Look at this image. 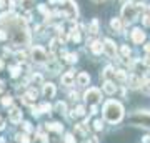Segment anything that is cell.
<instances>
[{"instance_id": "obj_1", "label": "cell", "mask_w": 150, "mask_h": 143, "mask_svg": "<svg viewBox=\"0 0 150 143\" xmlns=\"http://www.w3.org/2000/svg\"><path fill=\"white\" fill-rule=\"evenodd\" d=\"M103 117H105V120L110 122V123H118L123 117L122 105H120L118 101H113V100L107 101L105 106H103Z\"/></svg>"}, {"instance_id": "obj_2", "label": "cell", "mask_w": 150, "mask_h": 143, "mask_svg": "<svg viewBox=\"0 0 150 143\" xmlns=\"http://www.w3.org/2000/svg\"><path fill=\"white\" fill-rule=\"evenodd\" d=\"M137 7L134 5V4H125V5L122 7V17L125 18V20H135V17H137Z\"/></svg>"}, {"instance_id": "obj_3", "label": "cell", "mask_w": 150, "mask_h": 143, "mask_svg": "<svg viewBox=\"0 0 150 143\" xmlns=\"http://www.w3.org/2000/svg\"><path fill=\"white\" fill-rule=\"evenodd\" d=\"M130 122L137 123V125H144V127H150V113H145V111H140L134 117H130Z\"/></svg>"}, {"instance_id": "obj_4", "label": "cell", "mask_w": 150, "mask_h": 143, "mask_svg": "<svg viewBox=\"0 0 150 143\" xmlns=\"http://www.w3.org/2000/svg\"><path fill=\"white\" fill-rule=\"evenodd\" d=\"M100 100V90H97V88H88L85 92V101L87 103H90V105H95L98 103Z\"/></svg>"}, {"instance_id": "obj_5", "label": "cell", "mask_w": 150, "mask_h": 143, "mask_svg": "<svg viewBox=\"0 0 150 143\" xmlns=\"http://www.w3.org/2000/svg\"><path fill=\"white\" fill-rule=\"evenodd\" d=\"M64 15H67L69 18H75L77 17V4H75L74 0H65Z\"/></svg>"}, {"instance_id": "obj_6", "label": "cell", "mask_w": 150, "mask_h": 143, "mask_svg": "<svg viewBox=\"0 0 150 143\" xmlns=\"http://www.w3.org/2000/svg\"><path fill=\"white\" fill-rule=\"evenodd\" d=\"M32 58L35 62H38V63H42V62L47 60V52L42 47H33L32 48Z\"/></svg>"}, {"instance_id": "obj_7", "label": "cell", "mask_w": 150, "mask_h": 143, "mask_svg": "<svg viewBox=\"0 0 150 143\" xmlns=\"http://www.w3.org/2000/svg\"><path fill=\"white\" fill-rule=\"evenodd\" d=\"M103 52H105V55H107V57H110V58H113V57H115L117 48H115V43H113L110 38H105V40H103Z\"/></svg>"}, {"instance_id": "obj_8", "label": "cell", "mask_w": 150, "mask_h": 143, "mask_svg": "<svg viewBox=\"0 0 150 143\" xmlns=\"http://www.w3.org/2000/svg\"><path fill=\"white\" fill-rule=\"evenodd\" d=\"M55 85L54 83H45L43 85V97L45 98H54L55 97Z\"/></svg>"}, {"instance_id": "obj_9", "label": "cell", "mask_w": 150, "mask_h": 143, "mask_svg": "<svg viewBox=\"0 0 150 143\" xmlns=\"http://www.w3.org/2000/svg\"><path fill=\"white\" fill-rule=\"evenodd\" d=\"M132 40L135 43H142L145 40V33L140 30V28H134V32H132Z\"/></svg>"}, {"instance_id": "obj_10", "label": "cell", "mask_w": 150, "mask_h": 143, "mask_svg": "<svg viewBox=\"0 0 150 143\" xmlns=\"http://www.w3.org/2000/svg\"><path fill=\"white\" fill-rule=\"evenodd\" d=\"M10 122L12 123H20L22 122V111L18 108H12L10 111Z\"/></svg>"}, {"instance_id": "obj_11", "label": "cell", "mask_w": 150, "mask_h": 143, "mask_svg": "<svg viewBox=\"0 0 150 143\" xmlns=\"http://www.w3.org/2000/svg\"><path fill=\"white\" fill-rule=\"evenodd\" d=\"M74 82H75L74 72H67L65 75H62V83H64V85H72Z\"/></svg>"}, {"instance_id": "obj_12", "label": "cell", "mask_w": 150, "mask_h": 143, "mask_svg": "<svg viewBox=\"0 0 150 143\" xmlns=\"http://www.w3.org/2000/svg\"><path fill=\"white\" fill-rule=\"evenodd\" d=\"M103 90L107 92L108 95H112V93H115L117 87L113 85V82H110V80H105V83H103Z\"/></svg>"}, {"instance_id": "obj_13", "label": "cell", "mask_w": 150, "mask_h": 143, "mask_svg": "<svg viewBox=\"0 0 150 143\" xmlns=\"http://www.w3.org/2000/svg\"><path fill=\"white\" fill-rule=\"evenodd\" d=\"M110 27H112L115 32H120V30H122V22H120V18L113 17L112 20H110Z\"/></svg>"}, {"instance_id": "obj_14", "label": "cell", "mask_w": 150, "mask_h": 143, "mask_svg": "<svg viewBox=\"0 0 150 143\" xmlns=\"http://www.w3.org/2000/svg\"><path fill=\"white\" fill-rule=\"evenodd\" d=\"M90 48H92V52L95 53V55H98V53L103 52V43L102 42H93Z\"/></svg>"}, {"instance_id": "obj_15", "label": "cell", "mask_w": 150, "mask_h": 143, "mask_svg": "<svg viewBox=\"0 0 150 143\" xmlns=\"http://www.w3.org/2000/svg\"><path fill=\"white\" fill-rule=\"evenodd\" d=\"M77 82H79V85H88L90 77H88V73H80L77 77Z\"/></svg>"}, {"instance_id": "obj_16", "label": "cell", "mask_w": 150, "mask_h": 143, "mask_svg": "<svg viewBox=\"0 0 150 143\" xmlns=\"http://www.w3.org/2000/svg\"><path fill=\"white\" fill-rule=\"evenodd\" d=\"M23 98H25V101H28V103H32V101L35 100V98H37V92H35V90H30V92H27Z\"/></svg>"}, {"instance_id": "obj_17", "label": "cell", "mask_w": 150, "mask_h": 143, "mask_svg": "<svg viewBox=\"0 0 150 143\" xmlns=\"http://www.w3.org/2000/svg\"><path fill=\"white\" fill-rule=\"evenodd\" d=\"M47 128L48 130H52V132H62V130H64V127H62V125H60V123H47Z\"/></svg>"}, {"instance_id": "obj_18", "label": "cell", "mask_w": 150, "mask_h": 143, "mask_svg": "<svg viewBox=\"0 0 150 143\" xmlns=\"http://www.w3.org/2000/svg\"><path fill=\"white\" fill-rule=\"evenodd\" d=\"M112 75H115V72H113V68L112 67H107V68L103 70V73H102V78L103 80H110V77Z\"/></svg>"}, {"instance_id": "obj_19", "label": "cell", "mask_w": 150, "mask_h": 143, "mask_svg": "<svg viewBox=\"0 0 150 143\" xmlns=\"http://www.w3.org/2000/svg\"><path fill=\"white\" fill-rule=\"evenodd\" d=\"M97 32H98V20L93 18L90 23V33H97Z\"/></svg>"}, {"instance_id": "obj_20", "label": "cell", "mask_w": 150, "mask_h": 143, "mask_svg": "<svg viewBox=\"0 0 150 143\" xmlns=\"http://www.w3.org/2000/svg\"><path fill=\"white\" fill-rule=\"evenodd\" d=\"M115 77H117V78L120 80V82H123V80H127V73H125L123 70H117V72H115Z\"/></svg>"}, {"instance_id": "obj_21", "label": "cell", "mask_w": 150, "mask_h": 143, "mask_svg": "<svg viewBox=\"0 0 150 143\" xmlns=\"http://www.w3.org/2000/svg\"><path fill=\"white\" fill-rule=\"evenodd\" d=\"M55 110H57V111H60V113H62V111H65V110H67V105H65L64 101H59V103L55 105Z\"/></svg>"}, {"instance_id": "obj_22", "label": "cell", "mask_w": 150, "mask_h": 143, "mask_svg": "<svg viewBox=\"0 0 150 143\" xmlns=\"http://www.w3.org/2000/svg\"><path fill=\"white\" fill-rule=\"evenodd\" d=\"M38 110L42 111V113H48V111L52 110V106L48 105V103H42V105H40V108H38Z\"/></svg>"}, {"instance_id": "obj_23", "label": "cell", "mask_w": 150, "mask_h": 143, "mask_svg": "<svg viewBox=\"0 0 150 143\" xmlns=\"http://www.w3.org/2000/svg\"><path fill=\"white\" fill-rule=\"evenodd\" d=\"M17 140L20 143H30V140H28L27 135H17Z\"/></svg>"}, {"instance_id": "obj_24", "label": "cell", "mask_w": 150, "mask_h": 143, "mask_svg": "<svg viewBox=\"0 0 150 143\" xmlns=\"http://www.w3.org/2000/svg\"><path fill=\"white\" fill-rule=\"evenodd\" d=\"M130 87L132 88H137L139 87V78L137 77H130Z\"/></svg>"}, {"instance_id": "obj_25", "label": "cell", "mask_w": 150, "mask_h": 143, "mask_svg": "<svg viewBox=\"0 0 150 143\" xmlns=\"http://www.w3.org/2000/svg\"><path fill=\"white\" fill-rule=\"evenodd\" d=\"M67 62H69V63H75V62H77V55H75V53H69V55H67Z\"/></svg>"}, {"instance_id": "obj_26", "label": "cell", "mask_w": 150, "mask_h": 143, "mask_svg": "<svg viewBox=\"0 0 150 143\" xmlns=\"http://www.w3.org/2000/svg\"><path fill=\"white\" fill-rule=\"evenodd\" d=\"M18 73H20V67H12V68H10V75H12V77H18Z\"/></svg>"}, {"instance_id": "obj_27", "label": "cell", "mask_w": 150, "mask_h": 143, "mask_svg": "<svg viewBox=\"0 0 150 143\" xmlns=\"http://www.w3.org/2000/svg\"><path fill=\"white\" fill-rule=\"evenodd\" d=\"M2 105L4 106L12 105V97H4V98H2Z\"/></svg>"}, {"instance_id": "obj_28", "label": "cell", "mask_w": 150, "mask_h": 143, "mask_svg": "<svg viewBox=\"0 0 150 143\" xmlns=\"http://www.w3.org/2000/svg\"><path fill=\"white\" fill-rule=\"evenodd\" d=\"M142 90H144L145 93H150V80H147V82L142 85Z\"/></svg>"}, {"instance_id": "obj_29", "label": "cell", "mask_w": 150, "mask_h": 143, "mask_svg": "<svg viewBox=\"0 0 150 143\" xmlns=\"http://www.w3.org/2000/svg\"><path fill=\"white\" fill-rule=\"evenodd\" d=\"M20 4H22L23 7H25V8H28V7H32L33 0H20Z\"/></svg>"}, {"instance_id": "obj_30", "label": "cell", "mask_w": 150, "mask_h": 143, "mask_svg": "<svg viewBox=\"0 0 150 143\" xmlns=\"http://www.w3.org/2000/svg\"><path fill=\"white\" fill-rule=\"evenodd\" d=\"M72 38H74L75 42H80V33L77 32V30H72Z\"/></svg>"}, {"instance_id": "obj_31", "label": "cell", "mask_w": 150, "mask_h": 143, "mask_svg": "<svg viewBox=\"0 0 150 143\" xmlns=\"http://www.w3.org/2000/svg\"><path fill=\"white\" fill-rule=\"evenodd\" d=\"M32 82H33V83H42V75H33Z\"/></svg>"}, {"instance_id": "obj_32", "label": "cell", "mask_w": 150, "mask_h": 143, "mask_svg": "<svg viewBox=\"0 0 150 143\" xmlns=\"http://www.w3.org/2000/svg\"><path fill=\"white\" fill-rule=\"evenodd\" d=\"M65 143H77V142H75L74 135H67V137H65Z\"/></svg>"}, {"instance_id": "obj_33", "label": "cell", "mask_w": 150, "mask_h": 143, "mask_svg": "<svg viewBox=\"0 0 150 143\" xmlns=\"http://www.w3.org/2000/svg\"><path fill=\"white\" fill-rule=\"evenodd\" d=\"M50 45H52V52H55V50L59 48V40H57V38H55V40H52V43H50Z\"/></svg>"}, {"instance_id": "obj_34", "label": "cell", "mask_w": 150, "mask_h": 143, "mask_svg": "<svg viewBox=\"0 0 150 143\" xmlns=\"http://www.w3.org/2000/svg\"><path fill=\"white\" fill-rule=\"evenodd\" d=\"M75 115H79V117L85 115V108H83V106H79V108H77V113H75Z\"/></svg>"}, {"instance_id": "obj_35", "label": "cell", "mask_w": 150, "mask_h": 143, "mask_svg": "<svg viewBox=\"0 0 150 143\" xmlns=\"http://www.w3.org/2000/svg\"><path fill=\"white\" fill-rule=\"evenodd\" d=\"M93 128H95V130H102V122H100V120H95V123H93Z\"/></svg>"}, {"instance_id": "obj_36", "label": "cell", "mask_w": 150, "mask_h": 143, "mask_svg": "<svg viewBox=\"0 0 150 143\" xmlns=\"http://www.w3.org/2000/svg\"><path fill=\"white\" fill-rule=\"evenodd\" d=\"M23 130H25V132H32V125H30L28 122H25L23 123Z\"/></svg>"}, {"instance_id": "obj_37", "label": "cell", "mask_w": 150, "mask_h": 143, "mask_svg": "<svg viewBox=\"0 0 150 143\" xmlns=\"http://www.w3.org/2000/svg\"><path fill=\"white\" fill-rule=\"evenodd\" d=\"M122 53H123V55H125V57H127V55H129V53H130V48L127 47V45H123V47H122Z\"/></svg>"}, {"instance_id": "obj_38", "label": "cell", "mask_w": 150, "mask_h": 143, "mask_svg": "<svg viewBox=\"0 0 150 143\" xmlns=\"http://www.w3.org/2000/svg\"><path fill=\"white\" fill-rule=\"evenodd\" d=\"M15 57H17L18 60H25V53H23V52H17Z\"/></svg>"}, {"instance_id": "obj_39", "label": "cell", "mask_w": 150, "mask_h": 143, "mask_svg": "<svg viewBox=\"0 0 150 143\" xmlns=\"http://www.w3.org/2000/svg\"><path fill=\"white\" fill-rule=\"evenodd\" d=\"M7 37H8V35L5 33V30H0V40H5Z\"/></svg>"}, {"instance_id": "obj_40", "label": "cell", "mask_w": 150, "mask_h": 143, "mask_svg": "<svg viewBox=\"0 0 150 143\" xmlns=\"http://www.w3.org/2000/svg\"><path fill=\"white\" fill-rule=\"evenodd\" d=\"M144 23L145 25H150V17H144Z\"/></svg>"}, {"instance_id": "obj_41", "label": "cell", "mask_w": 150, "mask_h": 143, "mask_svg": "<svg viewBox=\"0 0 150 143\" xmlns=\"http://www.w3.org/2000/svg\"><path fill=\"white\" fill-rule=\"evenodd\" d=\"M38 8H40V12H42V13H47V8H45V7H43V5H40V7H38Z\"/></svg>"}, {"instance_id": "obj_42", "label": "cell", "mask_w": 150, "mask_h": 143, "mask_svg": "<svg viewBox=\"0 0 150 143\" xmlns=\"http://www.w3.org/2000/svg\"><path fill=\"white\" fill-rule=\"evenodd\" d=\"M150 142V137H144V143H149Z\"/></svg>"}, {"instance_id": "obj_43", "label": "cell", "mask_w": 150, "mask_h": 143, "mask_svg": "<svg viewBox=\"0 0 150 143\" xmlns=\"http://www.w3.org/2000/svg\"><path fill=\"white\" fill-rule=\"evenodd\" d=\"M145 52H150V43H147V45H145Z\"/></svg>"}, {"instance_id": "obj_44", "label": "cell", "mask_w": 150, "mask_h": 143, "mask_svg": "<svg viewBox=\"0 0 150 143\" xmlns=\"http://www.w3.org/2000/svg\"><path fill=\"white\" fill-rule=\"evenodd\" d=\"M2 7H5V0H0V8Z\"/></svg>"}, {"instance_id": "obj_45", "label": "cell", "mask_w": 150, "mask_h": 143, "mask_svg": "<svg viewBox=\"0 0 150 143\" xmlns=\"http://www.w3.org/2000/svg\"><path fill=\"white\" fill-rule=\"evenodd\" d=\"M4 90V82H2V80H0V92Z\"/></svg>"}, {"instance_id": "obj_46", "label": "cell", "mask_w": 150, "mask_h": 143, "mask_svg": "<svg viewBox=\"0 0 150 143\" xmlns=\"http://www.w3.org/2000/svg\"><path fill=\"white\" fill-rule=\"evenodd\" d=\"M4 68V62H2V60H0V70Z\"/></svg>"}, {"instance_id": "obj_47", "label": "cell", "mask_w": 150, "mask_h": 143, "mask_svg": "<svg viewBox=\"0 0 150 143\" xmlns=\"http://www.w3.org/2000/svg\"><path fill=\"white\" fill-rule=\"evenodd\" d=\"M93 2H97V4H100V2H102V0H93Z\"/></svg>"}]
</instances>
